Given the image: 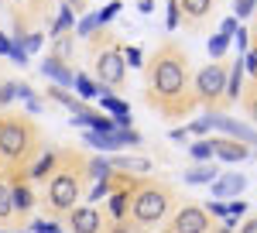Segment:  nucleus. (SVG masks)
I'll use <instances>...</instances> for the list:
<instances>
[{
	"label": "nucleus",
	"instance_id": "36",
	"mask_svg": "<svg viewBox=\"0 0 257 233\" xmlns=\"http://www.w3.org/2000/svg\"><path fill=\"white\" fill-rule=\"evenodd\" d=\"M11 58H14L18 65H24V62H28V48L21 45V38H14V48H11Z\"/></svg>",
	"mask_w": 257,
	"mask_h": 233
},
{
	"label": "nucleus",
	"instance_id": "24",
	"mask_svg": "<svg viewBox=\"0 0 257 233\" xmlns=\"http://www.w3.org/2000/svg\"><path fill=\"white\" fill-rule=\"evenodd\" d=\"M14 216V199H11V185L0 182V223H7Z\"/></svg>",
	"mask_w": 257,
	"mask_h": 233
},
{
	"label": "nucleus",
	"instance_id": "23",
	"mask_svg": "<svg viewBox=\"0 0 257 233\" xmlns=\"http://www.w3.org/2000/svg\"><path fill=\"white\" fill-rule=\"evenodd\" d=\"M110 165L113 168H123V172H151V161L148 158H113Z\"/></svg>",
	"mask_w": 257,
	"mask_h": 233
},
{
	"label": "nucleus",
	"instance_id": "42",
	"mask_svg": "<svg viewBox=\"0 0 257 233\" xmlns=\"http://www.w3.org/2000/svg\"><path fill=\"white\" fill-rule=\"evenodd\" d=\"M243 62H247V72H250V76L257 79V48H250V52H247V58H243Z\"/></svg>",
	"mask_w": 257,
	"mask_h": 233
},
{
	"label": "nucleus",
	"instance_id": "21",
	"mask_svg": "<svg viewBox=\"0 0 257 233\" xmlns=\"http://www.w3.org/2000/svg\"><path fill=\"white\" fill-rule=\"evenodd\" d=\"M76 96L86 103V99H93V96H99V82L96 79H89L86 72H76Z\"/></svg>",
	"mask_w": 257,
	"mask_h": 233
},
{
	"label": "nucleus",
	"instance_id": "49",
	"mask_svg": "<svg viewBox=\"0 0 257 233\" xmlns=\"http://www.w3.org/2000/svg\"><path fill=\"white\" fill-rule=\"evenodd\" d=\"M216 233H233V230H230V226H219V230Z\"/></svg>",
	"mask_w": 257,
	"mask_h": 233
},
{
	"label": "nucleus",
	"instance_id": "30",
	"mask_svg": "<svg viewBox=\"0 0 257 233\" xmlns=\"http://www.w3.org/2000/svg\"><path fill=\"white\" fill-rule=\"evenodd\" d=\"M120 7H123V4H120V0H113V4H106L103 11H96V14H99V24L106 28V24H110V21H113V18L120 14Z\"/></svg>",
	"mask_w": 257,
	"mask_h": 233
},
{
	"label": "nucleus",
	"instance_id": "27",
	"mask_svg": "<svg viewBox=\"0 0 257 233\" xmlns=\"http://www.w3.org/2000/svg\"><path fill=\"white\" fill-rule=\"evenodd\" d=\"M230 38H233V35H223V31L213 35V38H209V55L223 58V55H226V48H230Z\"/></svg>",
	"mask_w": 257,
	"mask_h": 233
},
{
	"label": "nucleus",
	"instance_id": "43",
	"mask_svg": "<svg viewBox=\"0 0 257 233\" xmlns=\"http://www.w3.org/2000/svg\"><path fill=\"white\" fill-rule=\"evenodd\" d=\"M219 31H223V35H237V31H240V21H237V18H226Z\"/></svg>",
	"mask_w": 257,
	"mask_h": 233
},
{
	"label": "nucleus",
	"instance_id": "12",
	"mask_svg": "<svg viewBox=\"0 0 257 233\" xmlns=\"http://www.w3.org/2000/svg\"><path fill=\"white\" fill-rule=\"evenodd\" d=\"M11 199H14V213L28 216L31 206H35V192L28 185V175L24 172H14V182H11Z\"/></svg>",
	"mask_w": 257,
	"mask_h": 233
},
{
	"label": "nucleus",
	"instance_id": "31",
	"mask_svg": "<svg viewBox=\"0 0 257 233\" xmlns=\"http://www.w3.org/2000/svg\"><path fill=\"white\" fill-rule=\"evenodd\" d=\"M110 175H113L110 172V161H89V178L99 182V178H110Z\"/></svg>",
	"mask_w": 257,
	"mask_h": 233
},
{
	"label": "nucleus",
	"instance_id": "1",
	"mask_svg": "<svg viewBox=\"0 0 257 233\" xmlns=\"http://www.w3.org/2000/svg\"><path fill=\"white\" fill-rule=\"evenodd\" d=\"M148 103H155L168 117H185L199 103L192 76H189V55L178 45H161L151 58V65H148Z\"/></svg>",
	"mask_w": 257,
	"mask_h": 233
},
{
	"label": "nucleus",
	"instance_id": "28",
	"mask_svg": "<svg viewBox=\"0 0 257 233\" xmlns=\"http://www.w3.org/2000/svg\"><path fill=\"white\" fill-rule=\"evenodd\" d=\"M72 38H76V31H69V35H62V38L55 41V58L69 62V55H72Z\"/></svg>",
	"mask_w": 257,
	"mask_h": 233
},
{
	"label": "nucleus",
	"instance_id": "10",
	"mask_svg": "<svg viewBox=\"0 0 257 233\" xmlns=\"http://www.w3.org/2000/svg\"><path fill=\"white\" fill-rule=\"evenodd\" d=\"M209 124H213V127H219V131H226L230 137L243 141V144H257V131L243 127L240 120H233V117H226V113H219V110H213V113H209Z\"/></svg>",
	"mask_w": 257,
	"mask_h": 233
},
{
	"label": "nucleus",
	"instance_id": "13",
	"mask_svg": "<svg viewBox=\"0 0 257 233\" xmlns=\"http://www.w3.org/2000/svg\"><path fill=\"white\" fill-rule=\"evenodd\" d=\"M213 151H216L219 161H247L250 158V148L247 144H240L237 137H213Z\"/></svg>",
	"mask_w": 257,
	"mask_h": 233
},
{
	"label": "nucleus",
	"instance_id": "18",
	"mask_svg": "<svg viewBox=\"0 0 257 233\" xmlns=\"http://www.w3.org/2000/svg\"><path fill=\"white\" fill-rule=\"evenodd\" d=\"M243 72H247V62L237 58L226 72V103H237L240 99V86H243Z\"/></svg>",
	"mask_w": 257,
	"mask_h": 233
},
{
	"label": "nucleus",
	"instance_id": "37",
	"mask_svg": "<svg viewBox=\"0 0 257 233\" xmlns=\"http://www.w3.org/2000/svg\"><path fill=\"white\" fill-rule=\"evenodd\" d=\"M123 58H127V65H144V62H141V48H138V45H127V48H123Z\"/></svg>",
	"mask_w": 257,
	"mask_h": 233
},
{
	"label": "nucleus",
	"instance_id": "16",
	"mask_svg": "<svg viewBox=\"0 0 257 233\" xmlns=\"http://www.w3.org/2000/svg\"><path fill=\"white\" fill-rule=\"evenodd\" d=\"M178 7H182V14H185L189 24H202V21L213 14L216 0H178Z\"/></svg>",
	"mask_w": 257,
	"mask_h": 233
},
{
	"label": "nucleus",
	"instance_id": "46",
	"mask_svg": "<svg viewBox=\"0 0 257 233\" xmlns=\"http://www.w3.org/2000/svg\"><path fill=\"white\" fill-rule=\"evenodd\" d=\"M185 137H189V127H175L172 131V141H185Z\"/></svg>",
	"mask_w": 257,
	"mask_h": 233
},
{
	"label": "nucleus",
	"instance_id": "22",
	"mask_svg": "<svg viewBox=\"0 0 257 233\" xmlns=\"http://www.w3.org/2000/svg\"><path fill=\"white\" fill-rule=\"evenodd\" d=\"M185 182H189V185H206V182L213 185V182H216V168H213V165H199L192 172H185Z\"/></svg>",
	"mask_w": 257,
	"mask_h": 233
},
{
	"label": "nucleus",
	"instance_id": "39",
	"mask_svg": "<svg viewBox=\"0 0 257 233\" xmlns=\"http://www.w3.org/2000/svg\"><path fill=\"white\" fill-rule=\"evenodd\" d=\"M209 127H213V124H209V117H202V120H192V124H189V134H206Z\"/></svg>",
	"mask_w": 257,
	"mask_h": 233
},
{
	"label": "nucleus",
	"instance_id": "6",
	"mask_svg": "<svg viewBox=\"0 0 257 233\" xmlns=\"http://www.w3.org/2000/svg\"><path fill=\"white\" fill-rule=\"evenodd\" d=\"M226 72H230V69H226L219 58H213V62H209V65H202V69L196 72V79H192L199 103H206V106H209V113L219 110V106L226 103Z\"/></svg>",
	"mask_w": 257,
	"mask_h": 233
},
{
	"label": "nucleus",
	"instance_id": "7",
	"mask_svg": "<svg viewBox=\"0 0 257 233\" xmlns=\"http://www.w3.org/2000/svg\"><path fill=\"white\" fill-rule=\"evenodd\" d=\"M172 233H216L213 230V216L206 206H196V202H185L172 213Z\"/></svg>",
	"mask_w": 257,
	"mask_h": 233
},
{
	"label": "nucleus",
	"instance_id": "8",
	"mask_svg": "<svg viewBox=\"0 0 257 233\" xmlns=\"http://www.w3.org/2000/svg\"><path fill=\"white\" fill-rule=\"evenodd\" d=\"M65 230L69 233H103V216L96 206H76L65 216Z\"/></svg>",
	"mask_w": 257,
	"mask_h": 233
},
{
	"label": "nucleus",
	"instance_id": "9",
	"mask_svg": "<svg viewBox=\"0 0 257 233\" xmlns=\"http://www.w3.org/2000/svg\"><path fill=\"white\" fill-rule=\"evenodd\" d=\"M134 189H138V185H131V182H127V185H117L113 192L106 195V213H110V219H113V223H123V219L131 216Z\"/></svg>",
	"mask_w": 257,
	"mask_h": 233
},
{
	"label": "nucleus",
	"instance_id": "14",
	"mask_svg": "<svg viewBox=\"0 0 257 233\" xmlns=\"http://www.w3.org/2000/svg\"><path fill=\"white\" fill-rule=\"evenodd\" d=\"M48 96H52V99H59L62 106H65V110L72 113V124H82L86 117L93 113V110H89V106H86V103H82L79 96H72V93H65L62 86H55V89H48Z\"/></svg>",
	"mask_w": 257,
	"mask_h": 233
},
{
	"label": "nucleus",
	"instance_id": "25",
	"mask_svg": "<svg viewBox=\"0 0 257 233\" xmlns=\"http://www.w3.org/2000/svg\"><path fill=\"white\" fill-rule=\"evenodd\" d=\"M189 155L196 158V161H209V158L216 155V151H213V141L202 137V141H196V144H189Z\"/></svg>",
	"mask_w": 257,
	"mask_h": 233
},
{
	"label": "nucleus",
	"instance_id": "29",
	"mask_svg": "<svg viewBox=\"0 0 257 233\" xmlns=\"http://www.w3.org/2000/svg\"><path fill=\"white\" fill-rule=\"evenodd\" d=\"M31 233H69V230H62L55 219H35L31 223Z\"/></svg>",
	"mask_w": 257,
	"mask_h": 233
},
{
	"label": "nucleus",
	"instance_id": "20",
	"mask_svg": "<svg viewBox=\"0 0 257 233\" xmlns=\"http://www.w3.org/2000/svg\"><path fill=\"white\" fill-rule=\"evenodd\" d=\"M69 31H76V18H72V7L65 4L59 11V18H55V24H52V31H48V38H62Z\"/></svg>",
	"mask_w": 257,
	"mask_h": 233
},
{
	"label": "nucleus",
	"instance_id": "19",
	"mask_svg": "<svg viewBox=\"0 0 257 233\" xmlns=\"http://www.w3.org/2000/svg\"><path fill=\"white\" fill-rule=\"evenodd\" d=\"M243 185H247L243 175H223L219 182H213V199H226L233 192H243Z\"/></svg>",
	"mask_w": 257,
	"mask_h": 233
},
{
	"label": "nucleus",
	"instance_id": "40",
	"mask_svg": "<svg viewBox=\"0 0 257 233\" xmlns=\"http://www.w3.org/2000/svg\"><path fill=\"white\" fill-rule=\"evenodd\" d=\"M247 113L254 117V124H257V82H254V89L247 93Z\"/></svg>",
	"mask_w": 257,
	"mask_h": 233
},
{
	"label": "nucleus",
	"instance_id": "32",
	"mask_svg": "<svg viewBox=\"0 0 257 233\" xmlns=\"http://www.w3.org/2000/svg\"><path fill=\"white\" fill-rule=\"evenodd\" d=\"M254 4H257V0H237V4H233V11H237V21H243V18H250V14H257Z\"/></svg>",
	"mask_w": 257,
	"mask_h": 233
},
{
	"label": "nucleus",
	"instance_id": "15",
	"mask_svg": "<svg viewBox=\"0 0 257 233\" xmlns=\"http://www.w3.org/2000/svg\"><path fill=\"white\" fill-rule=\"evenodd\" d=\"M59 161H62V151H48V155H41L24 175H28L31 182H48V178L55 175V168H59Z\"/></svg>",
	"mask_w": 257,
	"mask_h": 233
},
{
	"label": "nucleus",
	"instance_id": "47",
	"mask_svg": "<svg viewBox=\"0 0 257 233\" xmlns=\"http://www.w3.org/2000/svg\"><path fill=\"white\" fill-rule=\"evenodd\" d=\"M24 106H28V113H41V103H38V96H35V99H28Z\"/></svg>",
	"mask_w": 257,
	"mask_h": 233
},
{
	"label": "nucleus",
	"instance_id": "45",
	"mask_svg": "<svg viewBox=\"0 0 257 233\" xmlns=\"http://www.w3.org/2000/svg\"><path fill=\"white\" fill-rule=\"evenodd\" d=\"M11 48H14V41L7 38V35H0V55H11Z\"/></svg>",
	"mask_w": 257,
	"mask_h": 233
},
{
	"label": "nucleus",
	"instance_id": "38",
	"mask_svg": "<svg viewBox=\"0 0 257 233\" xmlns=\"http://www.w3.org/2000/svg\"><path fill=\"white\" fill-rule=\"evenodd\" d=\"M18 38H21V35H18ZM41 41H45L41 35H24V41H21V45H24L28 52H38V48H41Z\"/></svg>",
	"mask_w": 257,
	"mask_h": 233
},
{
	"label": "nucleus",
	"instance_id": "3",
	"mask_svg": "<svg viewBox=\"0 0 257 233\" xmlns=\"http://www.w3.org/2000/svg\"><path fill=\"white\" fill-rule=\"evenodd\" d=\"M175 209V189L165 182H141L134 189V202H131V226L134 230H148L165 223Z\"/></svg>",
	"mask_w": 257,
	"mask_h": 233
},
{
	"label": "nucleus",
	"instance_id": "4",
	"mask_svg": "<svg viewBox=\"0 0 257 233\" xmlns=\"http://www.w3.org/2000/svg\"><path fill=\"white\" fill-rule=\"evenodd\" d=\"M38 151V127L28 117H0V165L11 172L28 165Z\"/></svg>",
	"mask_w": 257,
	"mask_h": 233
},
{
	"label": "nucleus",
	"instance_id": "17",
	"mask_svg": "<svg viewBox=\"0 0 257 233\" xmlns=\"http://www.w3.org/2000/svg\"><path fill=\"white\" fill-rule=\"evenodd\" d=\"M99 106H103L106 113L117 120V127H131V106H127V103H123L120 96H113V93H103Z\"/></svg>",
	"mask_w": 257,
	"mask_h": 233
},
{
	"label": "nucleus",
	"instance_id": "2",
	"mask_svg": "<svg viewBox=\"0 0 257 233\" xmlns=\"http://www.w3.org/2000/svg\"><path fill=\"white\" fill-rule=\"evenodd\" d=\"M89 178V161L79 155H65L62 151V161L55 175L48 178V189H45V206L52 216H69L76 209V202L82 199V185Z\"/></svg>",
	"mask_w": 257,
	"mask_h": 233
},
{
	"label": "nucleus",
	"instance_id": "26",
	"mask_svg": "<svg viewBox=\"0 0 257 233\" xmlns=\"http://www.w3.org/2000/svg\"><path fill=\"white\" fill-rule=\"evenodd\" d=\"M99 28H103V24H99V14H86V18L76 24V35H82V38H93Z\"/></svg>",
	"mask_w": 257,
	"mask_h": 233
},
{
	"label": "nucleus",
	"instance_id": "5",
	"mask_svg": "<svg viewBox=\"0 0 257 233\" xmlns=\"http://www.w3.org/2000/svg\"><path fill=\"white\" fill-rule=\"evenodd\" d=\"M93 69H96V79L99 86H123V76H127V58H123V48H120L117 41L103 38V45H93Z\"/></svg>",
	"mask_w": 257,
	"mask_h": 233
},
{
	"label": "nucleus",
	"instance_id": "48",
	"mask_svg": "<svg viewBox=\"0 0 257 233\" xmlns=\"http://www.w3.org/2000/svg\"><path fill=\"white\" fill-rule=\"evenodd\" d=\"M141 11H144V14H151V11H155V0H141Z\"/></svg>",
	"mask_w": 257,
	"mask_h": 233
},
{
	"label": "nucleus",
	"instance_id": "50",
	"mask_svg": "<svg viewBox=\"0 0 257 233\" xmlns=\"http://www.w3.org/2000/svg\"><path fill=\"white\" fill-rule=\"evenodd\" d=\"M21 233H31V230H21Z\"/></svg>",
	"mask_w": 257,
	"mask_h": 233
},
{
	"label": "nucleus",
	"instance_id": "33",
	"mask_svg": "<svg viewBox=\"0 0 257 233\" xmlns=\"http://www.w3.org/2000/svg\"><path fill=\"white\" fill-rule=\"evenodd\" d=\"M178 24H182V7L178 0H168V31H175Z\"/></svg>",
	"mask_w": 257,
	"mask_h": 233
},
{
	"label": "nucleus",
	"instance_id": "11",
	"mask_svg": "<svg viewBox=\"0 0 257 233\" xmlns=\"http://www.w3.org/2000/svg\"><path fill=\"white\" fill-rule=\"evenodd\" d=\"M41 76L52 79L55 86H62V89H69V86H76V72L69 69V62H62V58L48 55L45 62H41Z\"/></svg>",
	"mask_w": 257,
	"mask_h": 233
},
{
	"label": "nucleus",
	"instance_id": "41",
	"mask_svg": "<svg viewBox=\"0 0 257 233\" xmlns=\"http://www.w3.org/2000/svg\"><path fill=\"white\" fill-rule=\"evenodd\" d=\"M226 206H230V216H237V219L247 213V202H243V199H233V202H226Z\"/></svg>",
	"mask_w": 257,
	"mask_h": 233
},
{
	"label": "nucleus",
	"instance_id": "35",
	"mask_svg": "<svg viewBox=\"0 0 257 233\" xmlns=\"http://www.w3.org/2000/svg\"><path fill=\"white\" fill-rule=\"evenodd\" d=\"M206 209H209V216H216V219H226V216H230V206H226V202H216V199H209Z\"/></svg>",
	"mask_w": 257,
	"mask_h": 233
},
{
	"label": "nucleus",
	"instance_id": "34",
	"mask_svg": "<svg viewBox=\"0 0 257 233\" xmlns=\"http://www.w3.org/2000/svg\"><path fill=\"white\" fill-rule=\"evenodd\" d=\"M11 99H18V82H4L0 86V106H7Z\"/></svg>",
	"mask_w": 257,
	"mask_h": 233
},
{
	"label": "nucleus",
	"instance_id": "44",
	"mask_svg": "<svg viewBox=\"0 0 257 233\" xmlns=\"http://www.w3.org/2000/svg\"><path fill=\"white\" fill-rule=\"evenodd\" d=\"M240 233H257V216H247V219L240 223Z\"/></svg>",
	"mask_w": 257,
	"mask_h": 233
}]
</instances>
